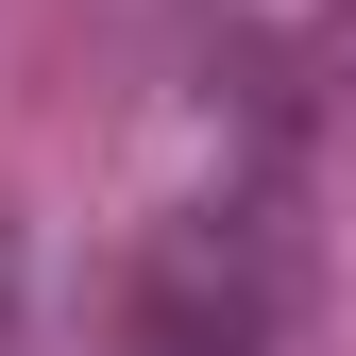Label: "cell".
<instances>
[{
    "label": "cell",
    "instance_id": "7a4b0ae2",
    "mask_svg": "<svg viewBox=\"0 0 356 356\" xmlns=\"http://www.w3.org/2000/svg\"><path fill=\"white\" fill-rule=\"evenodd\" d=\"M102 356H220V339H170V323H119Z\"/></svg>",
    "mask_w": 356,
    "mask_h": 356
},
{
    "label": "cell",
    "instance_id": "6da1fadb",
    "mask_svg": "<svg viewBox=\"0 0 356 356\" xmlns=\"http://www.w3.org/2000/svg\"><path fill=\"white\" fill-rule=\"evenodd\" d=\"M0 356H34V254H17V220H0Z\"/></svg>",
    "mask_w": 356,
    "mask_h": 356
}]
</instances>
